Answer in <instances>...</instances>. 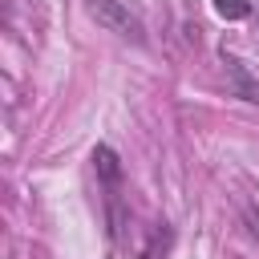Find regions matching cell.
Returning a JSON list of instances; mask_svg holds the SVG:
<instances>
[{"label":"cell","mask_w":259,"mask_h":259,"mask_svg":"<svg viewBox=\"0 0 259 259\" xmlns=\"http://www.w3.org/2000/svg\"><path fill=\"white\" fill-rule=\"evenodd\" d=\"M166 247H170V227H162V231H154V235H150L146 259H162V255H166Z\"/></svg>","instance_id":"4"},{"label":"cell","mask_w":259,"mask_h":259,"mask_svg":"<svg viewBox=\"0 0 259 259\" xmlns=\"http://www.w3.org/2000/svg\"><path fill=\"white\" fill-rule=\"evenodd\" d=\"M223 69H227V81H231V89L243 97V101H251V105H259V77H251V69L235 57V53H223Z\"/></svg>","instance_id":"2"},{"label":"cell","mask_w":259,"mask_h":259,"mask_svg":"<svg viewBox=\"0 0 259 259\" xmlns=\"http://www.w3.org/2000/svg\"><path fill=\"white\" fill-rule=\"evenodd\" d=\"M89 16H93L105 32H117V36H125V40H134V45L146 40V24H142V16H138L125 0H89Z\"/></svg>","instance_id":"1"},{"label":"cell","mask_w":259,"mask_h":259,"mask_svg":"<svg viewBox=\"0 0 259 259\" xmlns=\"http://www.w3.org/2000/svg\"><path fill=\"white\" fill-rule=\"evenodd\" d=\"M214 12L227 20H243V16H251V4L247 0H214Z\"/></svg>","instance_id":"3"}]
</instances>
